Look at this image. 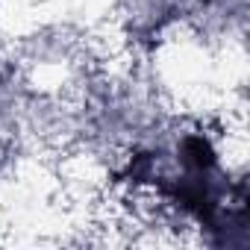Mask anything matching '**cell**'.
I'll list each match as a JSON object with an SVG mask.
<instances>
[]
</instances>
